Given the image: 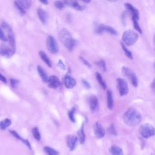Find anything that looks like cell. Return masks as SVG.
Returning a JSON list of instances; mask_svg holds the SVG:
<instances>
[{"instance_id": "ba28073f", "label": "cell", "mask_w": 155, "mask_h": 155, "mask_svg": "<svg viewBox=\"0 0 155 155\" xmlns=\"http://www.w3.org/2000/svg\"><path fill=\"white\" fill-rule=\"evenodd\" d=\"M117 87L121 96H125L128 93V87L127 81L122 78L117 79Z\"/></svg>"}, {"instance_id": "5b68a950", "label": "cell", "mask_w": 155, "mask_h": 155, "mask_svg": "<svg viewBox=\"0 0 155 155\" xmlns=\"http://www.w3.org/2000/svg\"><path fill=\"white\" fill-rule=\"evenodd\" d=\"M15 5L16 8L18 10L21 15H24L25 14L26 11L28 9L31 5L30 1H15Z\"/></svg>"}, {"instance_id": "9a60e30c", "label": "cell", "mask_w": 155, "mask_h": 155, "mask_svg": "<svg viewBox=\"0 0 155 155\" xmlns=\"http://www.w3.org/2000/svg\"><path fill=\"white\" fill-rule=\"evenodd\" d=\"M89 105L91 111H94L96 110L98 105V99L95 95H92L90 97Z\"/></svg>"}, {"instance_id": "8992f818", "label": "cell", "mask_w": 155, "mask_h": 155, "mask_svg": "<svg viewBox=\"0 0 155 155\" xmlns=\"http://www.w3.org/2000/svg\"><path fill=\"white\" fill-rule=\"evenodd\" d=\"M46 45L48 50L53 53L55 54L58 51L59 46L57 43V41L51 36H48L46 39Z\"/></svg>"}, {"instance_id": "44dd1931", "label": "cell", "mask_w": 155, "mask_h": 155, "mask_svg": "<svg viewBox=\"0 0 155 155\" xmlns=\"http://www.w3.org/2000/svg\"><path fill=\"white\" fill-rule=\"evenodd\" d=\"M110 152L111 155H124L122 148L116 145L111 147L110 148Z\"/></svg>"}, {"instance_id": "3957f363", "label": "cell", "mask_w": 155, "mask_h": 155, "mask_svg": "<svg viewBox=\"0 0 155 155\" xmlns=\"http://www.w3.org/2000/svg\"><path fill=\"white\" fill-rule=\"evenodd\" d=\"M123 42L128 46L133 45L138 39L137 34L132 30H128L124 32L122 37Z\"/></svg>"}, {"instance_id": "52a82bcc", "label": "cell", "mask_w": 155, "mask_h": 155, "mask_svg": "<svg viewBox=\"0 0 155 155\" xmlns=\"http://www.w3.org/2000/svg\"><path fill=\"white\" fill-rule=\"evenodd\" d=\"M122 72L131 81L132 85L137 87L138 85V80L137 78V76L136 74L128 67H124L122 68Z\"/></svg>"}, {"instance_id": "484cf974", "label": "cell", "mask_w": 155, "mask_h": 155, "mask_svg": "<svg viewBox=\"0 0 155 155\" xmlns=\"http://www.w3.org/2000/svg\"><path fill=\"white\" fill-rule=\"evenodd\" d=\"M96 78L98 81V82L99 83V84L101 85V87L104 88V89H106L107 88V85L105 82V81H104L101 74L99 73V72H96Z\"/></svg>"}, {"instance_id": "4fadbf2b", "label": "cell", "mask_w": 155, "mask_h": 155, "mask_svg": "<svg viewBox=\"0 0 155 155\" xmlns=\"http://www.w3.org/2000/svg\"><path fill=\"white\" fill-rule=\"evenodd\" d=\"M47 82L48 87L51 88H57L61 85V82L59 79L55 75H52L49 77Z\"/></svg>"}, {"instance_id": "ac0fdd59", "label": "cell", "mask_w": 155, "mask_h": 155, "mask_svg": "<svg viewBox=\"0 0 155 155\" xmlns=\"http://www.w3.org/2000/svg\"><path fill=\"white\" fill-rule=\"evenodd\" d=\"M10 133H11L15 137H16V139H18L20 140L21 141H22L30 150H31V148L30 143V142H29L27 140L24 139H23L22 137H21L18 134V133L16 131H14V130H10Z\"/></svg>"}, {"instance_id": "d6a6232c", "label": "cell", "mask_w": 155, "mask_h": 155, "mask_svg": "<svg viewBox=\"0 0 155 155\" xmlns=\"http://www.w3.org/2000/svg\"><path fill=\"white\" fill-rule=\"evenodd\" d=\"M0 40L4 41V42L8 41V39L6 37V36L5 35L4 33L3 32V31L2 30V28L1 27H0Z\"/></svg>"}, {"instance_id": "4dcf8cb0", "label": "cell", "mask_w": 155, "mask_h": 155, "mask_svg": "<svg viewBox=\"0 0 155 155\" xmlns=\"http://www.w3.org/2000/svg\"><path fill=\"white\" fill-rule=\"evenodd\" d=\"M74 113H75V108L73 107L71 108L70 111H68V117L70 120L73 122H75V119H74Z\"/></svg>"}, {"instance_id": "60d3db41", "label": "cell", "mask_w": 155, "mask_h": 155, "mask_svg": "<svg viewBox=\"0 0 155 155\" xmlns=\"http://www.w3.org/2000/svg\"><path fill=\"white\" fill-rule=\"evenodd\" d=\"M41 2H42L44 4H47L48 3V2L47 1H41Z\"/></svg>"}, {"instance_id": "83f0119b", "label": "cell", "mask_w": 155, "mask_h": 155, "mask_svg": "<svg viewBox=\"0 0 155 155\" xmlns=\"http://www.w3.org/2000/svg\"><path fill=\"white\" fill-rule=\"evenodd\" d=\"M31 132H32L33 136L35 138V139H36L37 140H39L41 139V134H40V132H39L38 127H34L32 129Z\"/></svg>"}, {"instance_id": "ffe728a7", "label": "cell", "mask_w": 155, "mask_h": 155, "mask_svg": "<svg viewBox=\"0 0 155 155\" xmlns=\"http://www.w3.org/2000/svg\"><path fill=\"white\" fill-rule=\"evenodd\" d=\"M64 3H65L67 5L74 8L77 10H82V7L76 1H65Z\"/></svg>"}, {"instance_id": "e0dca14e", "label": "cell", "mask_w": 155, "mask_h": 155, "mask_svg": "<svg viewBox=\"0 0 155 155\" xmlns=\"http://www.w3.org/2000/svg\"><path fill=\"white\" fill-rule=\"evenodd\" d=\"M125 6L131 13L132 16H134L137 20L139 19V13L138 10L136 8H134L131 4L129 3L125 4Z\"/></svg>"}, {"instance_id": "f546056e", "label": "cell", "mask_w": 155, "mask_h": 155, "mask_svg": "<svg viewBox=\"0 0 155 155\" xmlns=\"http://www.w3.org/2000/svg\"><path fill=\"white\" fill-rule=\"evenodd\" d=\"M132 20H133V25H134V28L137 31H138L139 33H142V30H141L140 27H139V25L137 22V20L134 16H132Z\"/></svg>"}, {"instance_id": "7c38bea8", "label": "cell", "mask_w": 155, "mask_h": 155, "mask_svg": "<svg viewBox=\"0 0 155 155\" xmlns=\"http://www.w3.org/2000/svg\"><path fill=\"white\" fill-rule=\"evenodd\" d=\"M94 133L97 139H101L104 137L105 131L102 125L99 122H96L94 127Z\"/></svg>"}, {"instance_id": "277c9868", "label": "cell", "mask_w": 155, "mask_h": 155, "mask_svg": "<svg viewBox=\"0 0 155 155\" xmlns=\"http://www.w3.org/2000/svg\"><path fill=\"white\" fill-rule=\"evenodd\" d=\"M139 133L144 138H149L154 135V128L150 124H142L139 129Z\"/></svg>"}, {"instance_id": "836d02e7", "label": "cell", "mask_w": 155, "mask_h": 155, "mask_svg": "<svg viewBox=\"0 0 155 155\" xmlns=\"http://www.w3.org/2000/svg\"><path fill=\"white\" fill-rule=\"evenodd\" d=\"M97 64L104 71H105V70H106V65H105V62L104 60H101Z\"/></svg>"}, {"instance_id": "7a4b0ae2", "label": "cell", "mask_w": 155, "mask_h": 155, "mask_svg": "<svg viewBox=\"0 0 155 155\" xmlns=\"http://www.w3.org/2000/svg\"><path fill=\"white\" fill-rule=\"evenodd\" d=\"M61 42L64 45L65 48L71 51L76 45V41L73 38L70 33L66 29L62 28L59 34Z\"/></svg>"}, {"instance_id": "9c48e42d", "label": "cell", "mask_w": 155, "mask_h": 155, "mask_svg": "<svg viewBox=\"0 0 155 155\" xmlns=\"http://www.w3.org/2000/svg\"><path fill=\"white\" fill-rule=\"evenodd\" d=\"M15 52V48L12 47L9 45L2 44L0 47V54L6 58L12 57Z\"/></svg>"}, {"instance_id": "7402d4cb", "label": "cell", "mask_w": 155, "mask_h": 155, "mask_svg": "<svg viewBox=\"0 0 155 155\" xmlns=\"http://www.w3.org/2000/svg\"><path fill=\"white\" fill-rule=\"evenodd\" d=\"M39 56H40L41 59H42L48 67H51V61H50V59H49V57L47 55V54H46L44 51H40L39 53Z\"/></svg>"}, {"instance_id": "8fae6325", "label": "cell", "mask_w": 155, "mask_h": 155, "mask_svg": "<svg viewBox=\"0 0 155 155\" xmlns=\"http://www.w3.org/2000/svg\"><path fill=\"white\" fill-rule=\"evenodd\" d=\"M96 31L97 33H102L104 31L108 32L109 33H110L111 35H117V32L111 27L110 26H108V25H105L104 24H101L99 25H98L97 27V28H96Z\"/></svg>"}, {"instance_id": "cb8c5ba5", "label": "cell", "mask_w": 155, "mask_h": 155, "mask_svg": "<svg viewBox=\"0 0 155 155\" xmlns=\"http://www.w3.org/2000/svg\"><path fill=\"white\" fill-rule=\"evenodd\" d=\"M78 137H79V140L80 143H84L85 140V134L84 131V125H82L80 130L78 132Z\"/></svg>"}, {"instance_id": "5bb4252c", "label": "cell", "mask_w": 155, "mask_h": 155, "mask_svg": "<svg viewBox=\"0 0 155 155\" xmlns=\"http://www.w3.org/2000/svg\"><path fill=\"white\" fill-rule=\"evenodd\" d=\"M64 82L65 86L67 88H73L75 86L76 83L75 79L73 78H72L71 76H69V75H66L64 77Z\"/></svg>"}, {"instance_id": "d6986e66", "label": "cell", "mask_w": 155, "mask_h": 155, "mask_svg": "<svg viewBox=\"0 0 155 155\" xmlns=\"http://www.w3.org/2000/svg\"><path fill=\"white\" fill-rule=\"evenodd\" d=\"M37 70H38V73L40 75L42 80L44 82H47V81L48 80V76L46 71L44 70V68L41 66L38 65L37 67Z\"/></svg>"}, {"instance_id": "d590c367", "label": "cell", "mask_w": 155, "mask_h": 155, "mask_svg": "<svg viewBox=\"0 0 155 155\" xmlns=\"http://www.w3.org/2000/svg\"><path fill=\"white\" fill-rule=\"evenodd\" d=\"M109 131H110V133L111 134H113V135H114V136H116V135L117 134L116 131V130H115V128H114L113 124H112V125H110V128H109Z\"/></svg>"}, {"instance_id": "d4e9b609", "label": "cell", "mask_w": 155, "mask_h": 155, "mask_svg": "<svg viewBox=\"0 0 155 155\" xmlns=\"http://www.w3.org/2000/svg\"><path fill=\"white\" fill-rule=\"evenodd\" d=\"M12 124V121L10 119L6 118L0 122V129L4 130L7 128H8Z\"/></svg>"}, {"instance_id": "4316f807", "label": "cell", "mask_w": 155, "mask_h": 155, "mask_svg": "<svg viewBox=\"0 0 155 155\" xmlns=\"http://www.w3.org/2000/svg\"><path fill=\"white\" fill-rule=\"evenodd\" d=\"M44 150L47 155H59V152L58 151L50 147H45Z\"/></svg>"}, {"instance_id": "e575fe53", "label": "cell", "mask_w": 155, "mask_h": 155, "mask_svg": "<svg viewBox=\"0 0 155 155\" xmlns=\"http://www.w3.org/2000/svg\"><path fill=\"white\" fill-rule=\"evenodd\" d=\"M10 83H11L12 86L13 88H15L18 85V84L19 83V81L15 79H10Z\"/></svg>"}, {"instance_id": "ab89813d", "label": "cell", "mask_w": 155, "mask_h": 155, "mask_svg": "<svg viewBox=\"0 0 155 155\" xmlns=\"http://www.w3.org/2000/svg\"><path fill=\"white\" fill-rule=\"evenodd\" d=\"M82 83L84 84V85H85V87H86V88H90V85L89 84V83L87 81H85V80H82Z\"/></svg>"}, {"instance_id": "1f68e13d", "label": "cell", "mask_w": 155, "mask_h": 155, "mask_svg": "<svg viewBox=\"0 0 155 155\" xmlns=\"http://www.w3.org/2000/svg\"><path fill=\"white\" fill-rule=\"evenodd\" d=\"M54 5H55V7H56L57 8L62 9V8H64V2H62V1H55V2H54Z\"/></svg>"}, {"instance_id": "30bf717a", "label": "cell", "mask_w": 155, "mask_h": 155, "mask_svg": "<svg viewBox=\"0 0 155 155\" xmlns=\"http://www.w3.org/2000/svg\"><path fill=\"white\" fill-rule=\"evenodd\" d=\"M66 143L70 151L74 150L78 143V137L72 134L68 135L66 137Z\"/></svg>"}, {"instance_id": "603a6c76", "label": "cell", "mask_w": 155, "mask_h": 155, "mask_svg": "<svg viewBox=\"0 0 155 155\" xmlns=\"http://www.w3.org/2000/svg\"><path fill=\"white\" fill-rule=\"evenodd\" d=\"M107 106L110 110H111L113 107V98L112 93L110 90H108L107 91Z\"/></svg>"}, {"instance_id": "8d00e7d4", "label": "cell", "mask_w": 155, "mask_h": 155, "mask_svg": "<svg viewBox=\"0 0 155 155\" xmlns=\"http://www.w3.org/2000/svg\"><path fill=\"white\" fill-rule=\"evenodd\" d=\"M80 59L82 61V62L85 64V65H86L87 67H91V64L89 63V62L88 61H87L84 58H83V57H80Z\"/></svg>"}, {"instance_id": "f35d334b", "label": "cell", "mask_w": 155, "mask_h": 155, "mask_svg": "<svg viewBox=\"0 0 155 155\" xmlns=\"http://www.w3.org/2000/svg\"><path fill=\"white\" fill-rule=\"evenodd\" d=\"M0 81H2L4 83H7V79L4 76H3L1 73H0Z\"/></svg>"}, {"instance_id": "74e56055", "label": "cell", "mask_w": 155, "mask_h": 155, "mask_svg": "<svg viewBox=\"0 0 155 155\" xmlns=\"http://www.w3.org/2000/svg\"><path fill=\"white\" fill-rule=\"evenodd\" d=\"M58 67H59L62 70H65V65H64V64L63 63V62L61 60H59L58 62Z\"/></svg>"}, {"instance_id": "2e32d148", "label": "cell", "mask_w": 155, "mask_h": 155, "mask_svg": "<svg viewBox=\"0 0 155 155\" xmlns=\"http://www.w3.org/2000/svg\"><path fill=\"white\" fill-rule=\"evenodd\" d=\"M37 14L40 21L44 24H46L48 19V14L46 11L44 10L42 8H38L37 11Z\"/></svg>"}, {"instance_id": "f1b7e54d", "label": "cell", "mask_w": 155, "mask_h": 155, "mask_svg": "<svg viewBox=\"0 0 155 155\" xmlns=\"http://www.w3.org/2000/svg\"><path fill=\"white\" fill-rule=\"evenodd\" d=\"M120 45H121V47H122V50H124V51L125 55H126L129 59H133V55H132V54H131V52L130 51H129V50L127 48V47H125V45H124V44L123 42H121V43H120Z\"/></svg>"}, {"instance_id": "6da1fadb", "label": "cell", "mask_w": 155, "mask_h": 155, "mask_svg": "<svg viewBox=\"0 0 155 155\" xmlns=\"http://www.w3.org/2000/svg\"><path fill=\"white\" fill-rule=\"evenodd\" d=\"M123 119L125 124L129 127H135L139 125L142 120L140 113L134 108H128L123 115Z\"/></svg>"}]
</instances>
